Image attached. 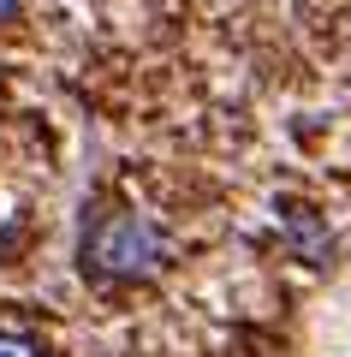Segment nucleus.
<instances>
[{"instance_id":"nucleus-3","label":"nucleus","mask_w":351,"mask_h":357,"mask_svg":"<svg viewBox=\"0 0 351 357\" xmlns=\"http://www.w3.org/2000/svg\"><path fill=\"white\" fill-rule=\"evenodd\" d=\"M18 13V0H0V24H6V18H13Z\"/></svg>"},{"instance_id":"nucleus-2","label":"nucleus","mask_w":351,"mask_h":357,"mask_svg":"<svg viewBox=\"0 0 351 357\" xmlns=\"http://www.w3.org/2000/svg\"><path fill=\"white\" fill-rule=\"evenodd\" d=\"M0 357H42V345L24 333H0Z\"/></svg>"},{"instance_id":"nucleus-1","label":"nucleus","mask_w":351,"mask_h":357,"mask_svg":"<svg viewBox=\"0 0 351 357\" xmlns=\"http://www.w3.org/2000/svg\"><path fill=\"white\" fill-rule=\"evenodd\" d=\"M167 244L137 215H96L84 232V268L96 280H149L161 268Z\"/></svg>"}]
</instances>
